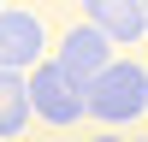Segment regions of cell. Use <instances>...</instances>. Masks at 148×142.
I'll return each instance as SVG.
<instances>
[{
	"label": "cell",
	"instance_id": "obj_5",
	"mask_svg": "<svg viewBox=\"0 0 148 142\" xmlns=\"http://www.w3.org/2000/svg\"><path fill=\"white\" fill-rule=\"evenodd\" d=\"M83 24H95L113 47H125V42H142V30H148V6H142V0H89Z\"/></svg>",
	"mask_w": 148,
	"mask_h": 142
},
{
	"label": "cell",
	"instance_id": "obj_7",
	"mask_svg": "<svg viewBox=\"0 0 148 142\" xmlns=\"http://www.w3.org/2000/svg\"><path fill=\"white\" fill-rule=\"evenodd\" d=\"M95 142H125V136H95Z\"/></svg>",
	"mask_w": 148,
	"mask_h": 142
},
{
	"label": "cell",
	"instance_id": "obj_3",
	"mask_svg": "<svg viewBox=\"0 0 148 142\" xmlns=\"http://www.w3.org/2000/svg\"><path fill=\"white\" fill-rule=\"evenodd\" d=\"M113 42H107L95 24H77V30H65V42H59V71H65L71 83H83V89H95V83L113 71Z\"/></svg>",
	"mask_w": 148,
	"mask_h": 142
},
{
	"label": "cell",
	"instance_id": "obj_1",
	"mask_svg": "<svg viewBox=\"0 0 148 142\" xmlns=\"http://www.w3.org/2000/svg\"><path fill=\"white\" fill-rule=\"evenodd\" d=\"M89 113L101 118V124H130V118H142L148 113V71L130 65V59H119V65L89 89Z\"/></svg>",
	"mask_w": 148,
	"mask_h": 142
},
{
	"label": "cell",
	"instance_id": "obj_4",
	"mask_svg": "<svg viewBox=\"0 0 148 142\" xmlns=\"http://www.w3.org/2000/svg\"><path fill=\"white\" fill-rule=\"evenodd\" d=\"M42 47H47V36H42V24H36V12L0 6V71H18V77H24V71L47 65Z\"/></svg>",
	"mask_w": 148,
	"mask_h": 142
},
{
	"label": "cell",
	"instance_id": "obj_6",
	"mask_svg": "<svg viewBox=\"0 0 148 142\" xmlns=\"http://www.w3.org/2000/svg\"><path fill=\"white\" fill-rule=\"evenodd\" d=\"M36 118V106H30V77H18V71H0V136H18L24 124Z\"/></svg>",
	"mask_w": 148,
	"mask_h": 142
},
{
	"label": "cell",
	"instance_id": "obj_2",
	"mask_svg": "<svg viewBox=\"0 0 148 142\" xmlns=\"http://www.w3.org/2000/svg\"><path fill=\"white\" fill-rule=\"evenodd\" d=\"M30 106H36V118H47V124H77V118L89 113V89L71 83L65 71H59V59H47V65L30 71Z\"/></svg>",
	"mask_w": 148,
	"mask_h": 142
}]
</instances>
